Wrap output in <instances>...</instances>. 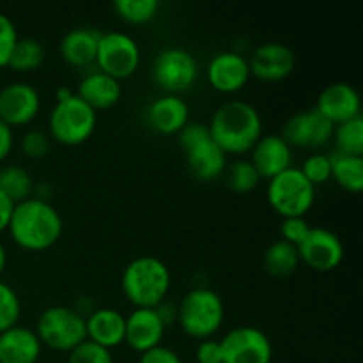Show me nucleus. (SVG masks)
<instances>
[{
    "label": "nucleus",
    "mask_w": 363,
    "mask_h": 363,
    "mask_svg": "<svg viewBox=\"0 0 363 363\" xmlns=\"http://www.w3.org/2000/svg\"><path fill=\"white\" fill-rule=\"evenodd\" d=\"M9 236L27 252H45L55 247L64 230L62 216L50 201L28 197L14 204Z\"/></svg>",
    "instance_id": "f257e3e1"
},
{
    "label": "nucleus",
    "mask_w": 363,
    "mask_h": 363,
    "mask_svg": "<svg viewBox=\"0 0 363 363\" xmlns=\"http://www.w3.org/2000/svg\"><path fill=\"white\" fill-rule=\"evenodd\" d=\"M211 140L223 152L243 156L252 151L262 137V117L254 105L243 99L222 103L208 124Z\"/></svg>",
    "instance_id": "f03ea898"
},
{
    "label": "nucleus",
    "mask_w": 363,
    "mask_h": 363,
    "mask_svg": "<svg viewBox=\"0 0 363 363\" xmlns=\"http://www.w3.org/2000/svg\"><path fill=\"white\" fill-rule=\"evenodd\" d=\"M172 275L165 262L155 255H138L121 275V291L135 308H156L167 300Z\"/></svg>",
    "instance_id": "7ed1b4c3"
},
{
    "label": "nucleus",
    "mask_w": 363,
    "mask_h": 363,
    "mask_svg": "<svg viewBox=\"0 0 363 363\" xmlns=\"http://www.w3.org/2000/svg\"><path fill=\"white\" fill-rule=\"evenodd\" d=\"M225 321L223 300L209 287H194L177 305L179 328L194 340L213 339Z\"/></svg>",
    "instance_id": "20e7f679"
},
{
    "label": "nucleus",
    "mask_w": 363,
    "mask_h": 363,
    "mask_svg": "<svg viewBox=\"0 0 363 363\" xmlns=\"http://www.w3.org/2000/svg\"><path fill=\"white\" fill-rule=\"evenodd\" d=\"M98 112L74 92L71 98L55 101L48 116V135L57 144L77 147L94 135Z\"/></svg>",
    "instance_id": "39448f33"
},
{
    "label": "nucleus",
    "mask_w": 363,
    "mask_h": 363,
    "mask_svg": "<svg viewBox=\"0 0 363 363\" xmlns=\"http://www.w3.org/2000/svg\"><path fill=\"white\" fill-rule=\"evenodd\" d=\"M34 332L41 340L43 347L59 353H69L84 340H87L85 318L73 307L66 305H53L45 308L35 321Z\"/></svg>",
    "instance_id": "423d86ee"
},
{
    "label": "nucleus",
    "mask_w": 363,
    "mask_h": 363,
    "mask_svg": "<svg viewBox=\"0 0 363 363\" xmlns=\"http://www.w3.org/2000/svg\"><path fill=\"white\" fill-rule=\"evenodd\" d=\"M266 197L273 211L282 218L307 216L315 202V186L298 167H289L268 179Z\"/></svg>",
    "instance_id": "0eeeda50"
},
{
    "label": "nucleus",
    "mask_w": 363,
    "mask_h": 363,
    "mask_svg": "<svg viewBox=\"0 0 363 363\" xmlns=\"http://www.w3.org/2000/svg\"><path fill=\"white\" fill-rule=\"evenodd\" d=\"M140 60V46L128 32L108 30L99 34L96 69L121 82L137 73Z\"/></svg>",
    "instance_id": "6e6552de"
},
{
    "label": "nucleus",
    "mask_w": 363,
    "mask_h": 363,
    "mask_svg": "<svg viewBox=\"0 0 363 363\" xmlns=\"http://www.w3.org/2000/svg\"><path fill=\"white\" fill-rule=\"evenodd\" d=\"M151 74L163 94L181 96L197 82L199 64L188 50L170 46L156 55Z\"/></svg>",
    "instance_id": "1a4fd4ad"
},
{
    "label": "nucleus",
    "mask_w": 363,
    "mask_h": 363,
    "mask_svg": "<svg viewBox=\"0 0 363 363\" xmlns=\"http://www.w3.org/2000/svg\"><path fill=\"white\" fill-rule=\"evenodd\" d=\"M222 363H272L273 346L269 337L257 326H236L220 340Z\"/></svg>",
    "instance_id": "9d476101"
},
{
    "label": "nucleus",
    "mask_w": 363,
    "mask_h": 363,
    "mask_svg": "<svg viewBox=\"0 0 363 363\" xmlns=\"http://www.w3.org/2000/svg\"><path fill=\"white\" fill-rule=\"evenodd\" d=\"M296 248L300 262L307 264L314 272H333L339 268L344 259L342 241L326 227H312L307 238Z\"/></svg>",
    "instance_id": "9b49d317"
},
{
    "label": "nucleus",
    "mask_w": 363,
    "mask_h": 363,
    "mask_svg": "<svg viewBox=\"0 0 363 363\" xmlns=\"http://www.w3.org/2000/svg\"><path fill=\"white\" fill-rule=\"evenodd\" d=\"M333 128L315 108L300 110L286 121L282 137L293 149H319L332 142Z\"/></svg>",
    "instance_id": "f8f14e48"
},
{
    "label": "nucleus",
    "mask_w": 363,
    "mask_h": 363,
    "mask_svg": "<svg viewBox=\"0 0 363 363\" xmlns=\"http://www.w3.org/2000/svg\"><path fill=\"white\" fill-rule=\"evenodd\" d=\"M41 110V94L28 82H11L0 89V121L13 128L27 126Z\"/></svg>",
    "instance_id": "ddd939ff"
},
{
    "label": "nucleus",
    "mask_w": 363,
    "mask_h": 363,
    "mask_svg": "<svg viewBox=\"0 0 363 363\" xmlns=\"http://www.w3.org/2000/svg\"><path fill=\"white\" fill-rule=\"evenodd\" d=\"M206 77H208L209 85L216 92L236 94L250 82L252 74L248 57L240 52H233V50L215 53L208 62Z\"/></svg>",
    "instance_id": "4468645a"
},
{
    "label": "nucleus",
    "mask_w": 363,
    "mask_h": 363,
    "mask_svg": "<svg viewBox=\"0 0 363 363\" xmlns=\"http://www.w3.org/2000/svg\"><path fill=\"white\" fill-rule=\"evenodd\" d=\"M252 77L262 82H282L289 77L296 66L293 50L284 43L268 41L254 48L248 57Z\"/></svg>",
    "instance_id": "2eb2a0df"
},
{
    "label": "nucleus",
    "mask_w": 363,
    "mask_h": 363,
    "mask_svg": "<svg viewBox=\"0 0 363 363\" xmlns=\"http://www.w3.org/2000/svg\"><path fill=\"white\" fill-rule=\"evenodd\" d=\"M314 108L333 126H337L362 116V99L353 85L335 82L319 92Z\"/></svg>",
    "instance_id": "dca6fc26"
},
{
    "label": "nucleus",
    "mask_w": 363,
    "mask_h": 363,
    "mask_svg": "<svg viewBox=\"0 0 363 363\" xmlns=\"http://www.w3.org/2000/svg\"><path fill=\"white\" fill-rule=\"evenodd\" d=\"M165 325L162 323L156 308H133L126 315V332H124V342L135 351L142 354L149 350L162 346L165 337Z\"/></svg>",
    "instance_id": "f3484780"
},
{
    "label": "nucleus",
    "mask_w": 363,
    "mask_h": 363,
    "mask_svg": "<svg viewBox=\"0 0 363 363\" xmlns=\"http://www.w3.org/2000/svg\"><path fill=\"white\" fill-rule=\"evenodd\" d=\"M149 128L160 135H177L190 123V106L181 96L162 94L145 108Z\"/></svg>",
    "instance_id": "a211bd4d"
},
{
    "label": "nucleus",
    "mask_w": 363,
    "mask_h": 363,
    "mask_svg": "<svg viewBox=\"0 0 363 363\" xmlns=\"http://www.w3.org/2000/svg\"><path fill=\"white\" fill-rule=\"evenodd\" d=\"M250 163L261 179H272L293 167V147L282 135H262L250 151Z\"/></svg>",
    "instance_id": "6ab92c4d"
},
{
    "label": "nucleus",
    "mask_w": 363,
    "mask_h": 363,
    "mask_svg": "<svg viewBox=\"0 0 363 363\" xmlns=\"http://www.w3.org/2000/svg\"><path fill=\"white\" fill-rule=\"evenodd\" d=\"M124 332H126V315L117 308H94L85 318L87 340L108 351L124 342Z\"/></svg>",
    "instance_id": "aec40b11"
},
{
    "label": "nucleus",
    "mask_w": 363,
    "mask_h": 363,
    "mask_svg": "<svg viewBox=\"0 0 363 363\" xmlns=\"http://www.w3.org/2000/svg\"><path fill=\"white\" fill-rule=\"evenodd\" d=\"M43 344L32 328L16 325L0 333V363H38Z\"/></svg>",
    "instance_id": "412c9836"
},
{
    "label": "nucleus",
    "mask_w": 363,
    "mask_h": 363,
    "mask_svg": "<svg viewBox=\"0 0 363 363\" xmlns=\"http://www.w3.org/2000/svg\"><path fill=\"white\" fill-rule=\"evenodd\" d=\"M77 96L84 99L92 110H108L119 103L123 85L119 80L108 77L103 71L92 69L84 74L77 89Z\"/></svg>",
    "instance_id": "4be33fe9"
},
{
    "label": "nucleus",
    "mask_w": 363,
    "mask_h": 363,
    "mask_svg": "<svg viewBox=\"0 0 363 363\" xmlns=\"http://www.w3.org/2000/svg\"><path fill=\"white\" fill-rule=\"evenodd\" d=\"M101 32L91 27H74L64 34L59 43V52L64 62L78 69H87L96 64V52Z\"/></svg>",
    "instance_id": "5701e85b"
},
{
    "label": "nucleus",
    "mask_w": 363,
    "mask_h": 363,
    "mask_svg": "<svg viewBox=\"0 0 363 363\" xmlns=\"http://www.w3.org/2000/svg\"><path fill=\"white\" fill-rule=\"evenodd\" d=\"M188 170L199 181H215L223 176L227 169V156L215 142L209 140L195 145L184 152Z\"/></svg>",
    "instance_id": "b1692460"
},
{
    "label": "nucleus",
    "mask_w": 363,
    "mask_h": 363,
    "mask_svg": "<svg viewBox=\"0 0 363 363\" xmlns=\"http://www.w3.org/2000/svg\"><path fill=\"white\" fill-rule=\"evenodd\" d=\"M262 264H264L266 273H269L272 277H277V279L293 275L298 269V266H300L298 248L282 240L273 241L266 248L264 255H262Z\"/></svg>",
    "instance_id": "393cba45"
},
{
    "label": "nucleus",
    "mask_w": 363,
    "mask_h": 363,
    "mask_svg": "<svg viewBox=\"0 0 363 363\" xmlns=\"http://www.w3.org/2000/svg\"><path fill=\"white\" fill-rule=\"evenodd\" d=\"M332 179L342 190L350 194H360L363 190V158L362 156L333 155Z\"/></svg>",
    "instance_id": "a878e982"
},
{
    "label": "nucleus",
    "mask_w": 363,
    "mask_h": 363,
    "mask_svg": "<svg viewBox=\"0 0 363 363\" xmlns=\"http://www.w3.org/2000/svg\"><path fill=\"white\" fill-rule=\"evenodd\" d=\"M45 46L35 38H18L7 67L18 73H30L45 62Z\"/></svg>",
    "instance_id": "bb28decb"
},
{
    "label": "nucleus",
    "mask_w": 363,
    "mask_h": 363,
    "mask_svg": "<svg viewBox=\"0 0 363 363\" xmlns=\"http://www.w3.org/2000/svg\"><path fill=\"white\" fill-rule=\"evenodd\" d=\"M0 191L7 199L18 204L25 199L32 197L34 191V179L30 172L21 165H7L2 169V179H0Z\"/></svg>",
    "instance_id": "cd10ccee"
},
{
    "label": "nucleus",
    "mask_w": 363,
    "mask_h": 363,
    "mask_svg": "<svg viewBox=\"0 0 363 363\" xmlns=\"http://www.w3.org/2000/svg\"><path fill=\"white\" fill-rule=\"evenodd\" d=\"M337 145V155L362 156L363 155V119L346 121L333 128V138Z\"/></svg>",
    "instance_id": "c85d7f7f"
},
{
    "label": "nucleus",
    "mask_w": 363,
    "mask_h": 363,
    "mask_svg": "<svg viewBox=\"0 0 363 363\" xmlns=\"http://www.w3.org/2000/svg\"><path fill=\"white\" fill-rule=\"evenodd\" d=\"M117 16L130 25H145L158 16L162 4L158 0H116Z\"/></svg>",
    "instance_id": "c756f323"
},
{
    "label": "nucleus",
    "mask_w": 363,
    "mask_h": 363,
    "mask_svg": "<svg viewBox=\"0 0 363 363\" xmlns=\"http://www.w3.org/2000/svg\"><path fill=\"white\" fill-rule=\"evenodd\" d=\"M225 183L236 194H248L254 191L261 183V176L257 174L255 167L252 165L250 160H236L225 169Z\"/></svg>",
    "instance_id": "7c9ffc66"
},
{
    "label": "nucleus",
    "mask_w": 363,
    "mask_h": 363,
    "mask_svg": "<svg viewBox=\"0 0 363 363\" xmlns=\"http://www.w3.org/2000/svg\"><path fill=\"white\" fill-rule=\"evenodd\" d=\"M21 301L9 284L0 280V333L20 325Z\"/></svg>",
    "instance_id": "2f4dec72"
},
{
    "label": "nucleus",
    "mask_w": 363,
    "mask_h": 363,
    "mask_svg": "<svg viewBox=\"0 0 363 363\" xmlns=\"http://www.w3.org/2000/svg\"><path fill=\"white\" fill-rule=\"evenodd\" d=\"M301 172L314 186L325 184L332 179V156L325 152H312L301 165Z\"/></svg>",
    "instance_id": "473e14b6"
},
{
    "label": "nucleus",
    "mask_w": 363,
    "mask_h": 363,
    "mask_svg": "<svg viewBox=\"0 0 363 363\" xmlns=\"http://www.w3.org/2000/svg\"><path fill=\"white\" fill-rule=\"evenodd\" d=\"M20 147L27 158L41 160L50 152L52 138H50V135L46 131L32 128V130H27L23 133V137L20 140Z\"/></svg>",
    "instance_id": "72a5a7b5"
},
{
    "label": "nucleus",
    "mask_w": 363,
    "mask_h": 363,
    "mask_svg": "<svg viewBox=\"0 0 363 363\" xmlns=\"http://www.w3.org/2000/svg\"><path fill=\"white\" fill-rule=\"evenodd\" d=\"M66 363H113V358L112 351L105 350L91 340H84L80 346L67 353Z\"/></svg>",
    "instance_id": "f704fd0d"
},
{
    "label": "nucleus",
    "mask_w": 363,
    "mask_h": 363,
    "mask_svg": "<svg viewBox=\"0 0 363 363\" xmlns=\"http://www.w3.org/2000/svg\"><path fill=\"white\" fill-rule=\"evenodd\" d=\"M18 38L20 35H18L16 25L7 14L0 13V67H7L9 64L11 53H13Z\"/></svg>",
    "instance_id": "c9c22d12"
},
{
    "label": "nucleus",
    "mask_w": 363,
    "mask_h": 363,
    "mask_svg": "<svg viewBox=\"0 0 363 363\" xmlns=\"http://www.w3.org/2000/svg\"><path fill=\"white\" fill-rule=\"evenodd\" d=\"M312 229L311 223L305 216H294V218H282L280 223V240L286 243L298 247L307 238L308 230Z\"/></svg>",
    "instance_id": "e433bc0d"
},
{
    "label": "nucleus",
    "mask_w": 363,
    "mask_h": 363,
    "mask_svg": "<svg viewBox=\"0 0 363 363\" xmlns=\"http://www.w3.org/2000/svg\"><path fill=\"white\" fill-rule=\"evenodd\" d=\"M209 138H211V133H209L208 124L197 123V121H194V123L190 121V123L177 133V142H179V147L183 149L184 152H186L188 149L195 147V145L202 144V142L209 140Z\"/></svg>",
    "instance_id": "4c0bfd02"
},
{
    "label": "nucleus",
    "mask_w": 363,
    "mask_h": 363,
    "mask_svg": "<svg viewBox=\"0 0 363 363\" xmlns=\"http://www.w3.org/2000/svg\"><path fill=\"white\" fill-rule=\"evenodd\" d=\"M195 360H197V363H222V347H220V340H201L197 350H195Z\"/></svg>",
    "instance_id": "58836bf2"
},
{
    "label": "nucleus",
    "mask_w": 363,
    "mask_h": 363,
    "mask_svg": "<svg viewBox=\"0 0 363 363\" xmlns=\"http://www.w3.org/2000/svg\"><path fill=\"white\" fill-rule=\"evenodd\" d=\"M138 363H184L179 354L167 346H158L140 354Z\"/></svg>",
    "instance_id": "ea45409f"
},
{
    "label": "nucleus",
    "mask_w": 363,
    "mask_h": 363,
    "mask_svg": "<svg viewBox=\"0 0 363 363\" xmlns=\"http://www.w3.org/2000/svg\"><path fill=\"white\" fill-rule=\"evenodd\" d=\"M13 145H14V133L6 123L0 121V162L9 156V152L13 151Z\"/></svg>",
    "instance_id": "a19ab883"
},
{
    "label": "nucleus",
    "mask_w": 363,
    "mask_h": 363,
    "mask_svg": "<svg viewBox=\"0 0 363 363\" xmlns=\"http://www.w3.org/2000/svg\"><path fill=\"white\" fill-rule=\"evenodd\" d=\"M156 314L160 315L162 323L165 325V328L176 325L177 323V305H174L172 301H162V303L156 307Z\"/></svg>",
    "instance_id": "79ce46f5"
},
{
    "label": "nucleus",
    "mask_w": 363,
    "mask_h": 363,
    "mask_svg": "<svg viewBox=\"0 0 363 363\" xmlns=\"http://www.w3.org/2000/svg\"><path fill=\"white\" fill-rule=\"evenodd\" d=\"M14 202L11 199H7L6 195L0 191V233L7 230L11 222V216H13Z\"/></svg>",
    "instance_id": "37998d69"
},
{
    "label": "nucleus",
    "mask_w": 363,
    "mask_h": 363,
    "mask_svg": "<svg viewBox=\"0 0 363 363\" xmlns=\"http://www.w3.org/2000/svg\"><path fill=\"white\" fill-rule=\"evenodd\" d=\"M74 311L78 312V314L80 315H84V318H87L89 314H91L92 311H94V303H92V300L91 298H87V296H82L80 300L77 301V303H74Z\"/></svg>",
    "instance_id": "c03bdc74"
},
{
    "label": "nucleus",
    "mask_w": 363,
    "mask_h": 363,
    "mask_svg": "<svg viewBox=\"0 0 363 363\" xmlns=\"http://www.w3.org/2000/svg\"><path fill=\"white\" fill-rule=\"evenodd\" d=\"M73 94H74V92L71 91L69 87H66V85H62V87L57 89V92H55V99H57V101H62V99L71 98V96H73Z\"/></svg>",
    "instance_id": "a18cd8bd"
},
{
    "label": "nucleus",
    "mask_w": 363,
    "mask_h": 363,
    "mask_svg": "<svg viewBox=\"0 0 363 363\" xmlns=\"http://www.w3.org/2000/svg\"><path fill=\"white\" fill-rule=\"evenodd\" d=\"M6 266H7V252H6V247L0 243V275L4 273Z\"/></svg>",
    "instance_id": "49530a36"
},
{
    "label": "nucleus",
    "mask_w": 363,
    "mask_h": 363,
    "mask_svg": "<svg viewBox=\"0 0 363 363\" xmlns=\"http://www.w3.org/2000/svg\"><path fill=\"white\" fill-rule=\"evenodd\" d=\"M0 179H2V169H0Z\"/></svg>",
    "instance_id": "de8ad7c7"
}]
</instances>
